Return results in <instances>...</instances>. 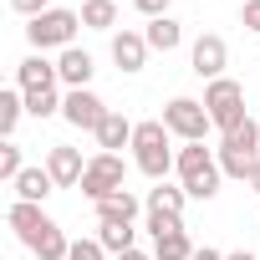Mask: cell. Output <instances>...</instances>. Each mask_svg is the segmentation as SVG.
<instances>
[{
  "label": "cell",
  "instance_id": "cell-1",
  "mask_svg": "<svg viewBox=\"0 0 260 260\" xmlns=\"http://www.w3.org/2000/svg\"><path fill=\"white\" fill-rule=\"evenodd\" d=\"M169 127H164V117H153V122H138L133 127V164H138V174H148L153 184H164L169 174H174V148H169Z\"/></svg>",
  "mask_w": 260,
  "mask_h": 260
},
{
  "label": "cell",
  "instance_id": "cell-2",
  "mask_svg": "<svg viewBox=\"0 0 260 260\" xmlns=\"http://www.w3.org/2000/svg\"><path fill=\"white\" fill-rule=\"evenodd\" d=\"M174 174L184 179V194H189V199H214V194H219V179H224L219 158H214L204 143H184L179 158H174Z\"/></svg>",
  "mask_w": 260,
  "mask_h": 260
},
{
  "label": "cell",
  "instance_id": "cell-3",
  "mask_svg": "<svg viewBox=\"0 0 260 260\" xmlns=\"http://www.w3.org/2000/svg\"><path fill=\"white\" fill-rule=\"evenodd\" d=\"M214 158H219V169H224L230 179H250V169L260 164V122H255V117H245L235 133H224Z\"/></svg>",
  "mask_w": 260,
  "mask_h": 260
},
{
  "label": "cell",
  "instance_id": "cell-4",
  "mask_svg": "<svg viewBox=\"0 0 260 260\" xmlns=\"http://www.w3.org/2000/svg\"><path fill=\"white\" fill-rule=\"evenodd\" d=\"M204 112H209V122L219 127V133H235V127L245 122V87H240L235 77L209 82V87H204Z\"/></svg>",
  "mask_w": 260,
  "mask_h": 260
},
{
  "label": "cell",
  "instance_id": "cell-5",
  "mask_svg": "<svg viewBox=\"0 0 260 260\" xmlns=\"http://www.w3.org/2000/svg\"><path fill=\"white\" fill-rule=\"evenodd\" d=\"M77 26H82V11H67V6H51L46 16H36V21H26V36H31V46L36 51H67L72 46V36H77Z\"/></svg>",
  "mask_w": 260,
  "mask_h": 260
},
{
  "label": "cell",
  "instance_id": "cell-6",
  "mask_svg": "<svg viewBox=\"0 0 260 260\" xmlns=\"http://www.w3.org/2000/svg\"><path fill=\"white\" fill-rule=\"evenodd\" d=\"M77 189H82L92 204H102L107 194L127 189V169H122V158H117V153H97V158H87V174H82Z\"/></svg>",
  "mask_w": 260,
  "mask_h": 260
},
{
  "label": "cell",
  "instance_id": "cell-7",
  "mask_svg": "<svg viewBox=\"0 0 260 260\" xmlns=\"http://www.w3.org/2000/svg\"><path fill=\"white\" fill-rule=\"evenodd\" d=\"M164 127L174 138H184V143H204V133H209V112H204V102H194V97H174L169 107H164Z\"/></svg>",
  "mask_w": 260,
  "mask_h": 260
},
{
  "label": "cell",
  "instance_id": "cell-8",
  "mask_svg": "<svg viewBox=\"0 0 260 260\" xmlns=\"http://www.w3.org/2000/svg\"><path fill=\"white\" fill-rule=\"evenodd\" d=\"M107 112H112V107H107L92 87H82V92H67V97H61V117H67L72 127H82V133H97Z\"/></svg>",
  "mask_w": 260,
  "mask_h": 260
},
{
  "label": "cell",
  "instance_id": "cell-9",
  "mask_svg": "<svg viewBox=\"0 0 260 260\" xmlns=\"http://www.w3.org/2000/svg\"><path fill=\"white\" fill-rule=\"evenodd\" d=\"M224 61H230V46H224V36H214V31H204V36L194 41V51H189V67H194V77H204V82H219V77H224Z\"/></svg>",
  "mask_w": 260,
  "mask_h": 260
},
{
  "label": "cell",
  "instance_id": "cell-10",
  "mask_svg": "<svg viewBox=\"0 0 260 260\" xmlns=\"http://www.w3.org/2000/svg\"><path fill=\"white\" fill-rule=\"evenodd\" d=\"M46 174L56 179V189H77L82 174H87V164H82V153L72 143H51L46 148Z\"/></svg>",
  "mask_w": 260,
  "mask_h": 260
},
{
  "label": "cell",
  "instance_id": "cell-11",
  "mask_svg": "<svg viewBox=\"0 0 260 260\" xmlns=\"http://www.w3.org/2000/svg\"><path fill=\"white\" fill-rule=\"evenodd\" d=\"M46 224H51V214H46L41 204H26V199H16V204H11V230L21 235V245H26V250L41 240V230H46Z\"/></svg>",
  "mask_w": 260,
  "mask_h": 260
},
{
  "label": "cell",
  "instance_id": "cell-12",
  "mask_svg": "<svg viewBox=\"0 0 260 260\" xmlns=\"http://www.w3.org/2000/svg\"><path fill=\"white\" fill-rule=\"evenodd\" d=\"M92 72H97V67H92V56H87V51H77V46H67V51L56 56V77H61V87H67V92H82V87L92 82Z\"/></svg>",
  "mask_w": 260,
  "mask_h": 260
},
{
  "label": "cell",
  "instance_id": "cell-13",
  "mask_svg": "<svg viewBox=\"0 0 260 260\" xmlns=\"http://www.w3.org/2000/svg\"><path fill=\"white\" fill-rule=\"evenodd\" d=\"M138 194L133 189H117V194H107L102 204H97V224H133L138 219Z\"/></svg>",
  "mask_w": 260,
  "mask_h": 260
},
{
  "label": "cell",
  "instance_id": "cell-14",
  "mask_svg": "<svg viewBox=\"0 0 260 260\" xmlns=\"http://www.w3.org/2000/svg\"><path fill=\"white\" fill-rule=\"evenodd\" d=\"M56 82H61V77H56V61H46L41 51H36V56H26V61L16 67V87H21V92H36V87H56Z\"/></svg>",
  "mask_w": 260,
  "mask_h": 260
},
{
  "label": "cell",
  "instance_id": "cell-15",
  "mask_svg": "<svg viewBox=\"0 0 260 260\" xmlns=\"http://www.w3.org/2000/svg\"><path fill=\"white\" fill-rule=\"evenodd\" d=\"M112 61H117L122 72H143V61H148V41H143L138 31H117V36H112Z\"/></svg>",
  "mask_w": 260,
  "mask_h": 260
},
{
  "label": "cell",
  "instance_id": "cell-16",
  "mask_svg": "<svg viewBox=\"0 0 260 260\" xmlns=\"http://www.w3.org/2000/svg\"><path fill=\"white\" fill-rule=\"evenodd\" d=\"M133 127H138V122H127L122 112H107V117H102V127H97V148H102V153L133 148Z\"/></svg>",
  "mask_w": 260,
  "mask_h": 260
},
{
  "label": "cell",
  "instance_id": "cell-17",
  "mask_svg": "<svg viewBox=\"0 0 260 260\" xmlns=\"http://www.w3.org/2000/svg\"><path fill=\"white\" fill-rule=\"evenodd\" d=\"M143 41H148V51H179V41H184V26L174 21V16H158V21H148V31H143Z\"/></svg>",
  "mask_w": 260,
  "mask_h": 260
},
{
  "label": "cell",
  "instance_id": "cell-18",
  "mask_svg": "<svg viewBox=\"0 0 260 260\" xmlns=\"http://www.w3.org/2000/svg\"><path fill=\"white\" fill-rule=\"evenodd\" d=\"M31 255H36V260H67V255H72V240H67V230L51 219V224L41 230V240L31 245Z\"/></svg>",
  "mask_w": 260,
  "mask_h": 260
},
{
  "label": "cell",
  "instance_id": "cell-19",
  "mask_svg": "<svg viewBox=\"0 0 260 260\" xmlns=\"http://www.w3.org/2000/svg\"><path fill=\"white\" fill-rule=\"evenodd\" d=\"M51 189H56V179H51L46 169H26V174L16 179V199H26V204H41Z\"/></svg>",
  "mask_w": 260,
  "mask_h": 260
},
{
  "label": "cell",
  "instance_id": "cell-20",
  "mask_svg": "<svg viewBox=\"0 0 260 260\" xmlns=\"http://www.w3.org/2000/svg\"><path fill=\"white\" fill-rule=\"evenodd\" d=\"M133 240H138V230H133V224H97V245H102V250H112V255L138 250Z\"/></svg>",
  "mask_w": 260,
  "mask_h": 260
},
{
  "label": "cell",
  "instance_id": "cell-21",
  "mask_svg": "<svg viewBox=\"0 0 260 260\" xmlns=\"http://www.w3.org/2000/svg\"><path fill=\"white\" fill-rule=\"evenodd\" d=\"M82 26L112 31V26H117V0H82Z\"/></svg>",
  "mask_w": 260,
  "mask_h": 260
},
{
  "label": "cell",
  "instance_id": "cell-22",
  "mask_svg": "<svg viewBox=\"0 0 260 260\" xmlns=\"http://www.w3.org/2000/svg\"><path fill=\"white\" fill-rule=\"evenodd\" d=\"M194 240H189V230H179V235H164V240H153V255L158 260H194Z\"/></svg>",
  "mask_w": 260,
  "mask_h": 260
},
{
  "label": "cell",
  "instance_id": "cell-23",
  "mask_svg": "<svg viewBox=\"0 0 260 260\" xmlns=\"http://www.w3.org/2000/svg\"><path fill=\"white\" fill-rule=\"evenodd\" d=\"M184 204H189V194H184V189H169V184H158V189L148 194V209H158V214H179V219H184Z\"/></svg>",
  "mask_w": 260,
  "mask_h": 260
},
{
  "label": "cell",
  "instance_id": "cell-24",
  "mask_svg": "<svg viewBox=\"0 0 260 260\" xmlns=\"http://www.w3.org/2000/svg\"><path fill=\"white\" fill-rule=\"evenodd\" d=\"M21 112H26V92H0V133H16V122H21Z\"/></svg>",
  "mask_w": 260,
  "mask_h": 260
},
{
  "label": "cell",
  "instance_id": "cell-25",
  "mask_svg": "<svg viewBox=\"0 0 260 260\" xmlns=\"http://www.w3.org/2000/svg\"><path fill=\"white\" fill-rule=\"evenodd\" d=\"M26 112H31V117H56V112H61L56 87H36V92H26Z\"/></svg>",
  "mask_w": 260,
  "mask_h": 260
},
{
  "label": "cell",
  "instance_id": "cell-26",
  "mask_svg": "<svg viewBox=\"0 0 260 260\" xmlns=\"http://www.w3.org/2000/svg\"><path fill=\"white\" fill-rule=\"evenodd\" d=\"M21 174H26V158H21V148H16V143H6V148H0V179L16 184Z\"/></svg>",
  "mask_w": 260,
  "mask_h": 260
},
{
  "label": "cell",
  "instance_id": "cell-27",
  "mask_svg": "<svg viewBox=\"0 0 260 260\" xmlns=\"http://www.w3.org/2000/svg\"><path fill=\"white\" fill-rule=\"evenodd\" d=\"M179 230H184V219H179V214H158V209H148V235H153V240L179 235Z\"/></svg>",
  "mask_w": 260,
  "mask_h": 260
},
{
  "label": "cell",
  "instance_id": "cell-28",
  "mask_svg": "<svg viewBox=\"0 0 260 260\" xmlns=\"http://www.w3.org/2000/svg\"><path fill=\"white\" fill-rule=\"evenodd\" d=\"M102 255H107V250H102L97 240H72V255H67V260H102Z\"/></svg>",
  "mask_w": 260,
  "mask_h": 260
},
{
  "label": "cell",
  "instance_id": "cell-29",
  "mask_svg": "<svg viewBox=\"0 0 260 260\" xmlns=\"http://www.w3.org/2000/svg\"><path fill=\"white\" fill-rule=\"evenodd\" d=\"M11 11H16V16H26V21H36V16H46V11H51V0H11Z\"/></svg>",
  "mask_w": 260,
  "mask_h": 260
},
{
  "label": "cell",
  "instance_id": "cell-30",
  "mask_svg": "<svg viewBox=\"0 0 260 260\" xmlns=\"http://www.w3.org/2000/svg\"><path fill=\"white\" fill-rule=\"evenodd\" d=\"M240 21H245V26L260 36V0H245V6H240Z\"/></svg>",
  "mask_w": 260,
  "mask_h": 260
},
{
  "label": "cell",
  "instance_id": "cell-31",
  "mask_svg": "<svg viewBox=\"0 0 260 260\" xmlns=\"http://www.w3.org/2000/svg\"><path fill=\"white\" fill-rule=\"evenodd\" d=\"M133 6L148 16V21H158V16H169V0H133Z\"/></svg>",
  "mask_w": 260,
  "mask_h": 260
},
{
  "label": "cell",
  "instance_id": "cell-32",
  "mask_svg": "<svg viewBox=\"0 0 260 260\" xmlns=\"http://www.w3.org/2000/svg\"><path fill=\"white\" fill-rule=\"evenodd\" d=\"M194 260H224V255H219L214 245H204V250H194Z\"/></svg>",
  "mask_w": 260,
  "mask_h": 260
},
{
  "label": "cell",
  "instance_id": "cell-33",
  "mask_svg": "<svg viewBox=\"0 0 260 260\" xmlns=\"http://www.w3.org/2000/svg\"><path fill=\"white\" fill-rule=\"evenodd\" d=\"M245 184H250V189H255V194H260V164H255V169H250V179H245Z\"/></svg>",
  "mask_w": 260,
  "mask_h": 260
},
{
  "label": "cell",
  "instance_id": "cell-34",
  "mask_svg": "<svg viewBox=\"0 0 260 260\" xmlns=\"http://www.w3.org/2000/svg\"><path fill=\"white\" fill-rule=\"evenodd\" d=\"M117 260H153V255H143V250H127V255H117Z\"/></svg>",
  "mask_w": 260,
  "mask_h": 260
},
{
  "label": "cell",
  "instance_id": "cell-35",
  "mask_svg": "<svg viewBox=\"0 0 260 260\" xmlns=\"http://www.w3.org/2000/svg\"><path fill=\"white\" fill-rule=\"evenodd\" d=\"M224 260H260V255H245V250H235V255H224Z\"/></svg>",
  "mask_w": 260,
  "mask_h": 260
}]
</instances>
